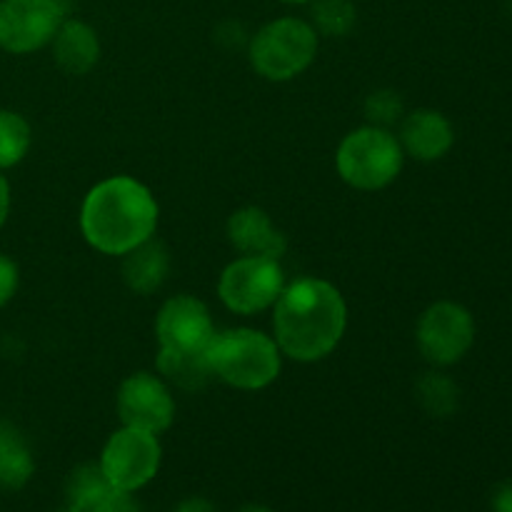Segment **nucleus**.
<instances>
[{"label": "nucleus", "instance_id": "1", "mask_svg": "<svg viewBox=\"0 0 512 512\" xmlns=\"http://www.w3.org/2000/svg\"><path fill=\"white\" fill-rule=\"evenodd\" d=\"M348 303L330 280L300 278L285 285L273 305V338L283 358L318 363L343 340Z\"/></svg>", "mask_w": 512, "mask_h": 512}, {"label": "nucleus", "instance_id": "2", "mask_svg": "<svg viewBox=\"0 0 512 512\" xmlns=\"http://www.w3.org/2000/svg\"><path fill=\"white\" fill-rule=\"evenodd\" d=\"M160 205L153 190L133 175H110L85 193L80 205V233L103 255L123 258L155 238Z\"/></svg>", "mask_w": 512, "mask_h": 512}, {"label": "nucleus", "instance_id": "3", "mask_svg": "<svg viewBox=\"0 0 512 512\" xmlns=\"http://www.w3.org/2000/svg\"><path fill=\"white\" fill-rule=\"evenodd\" d=\"M210 375L245 393L265 390L283 370V353L273 335L255 328H230L215 333L208 348Z\"/></svg>", "mask_w": 512, "mask_h": 512}, {"label": "nucleus", "instance_id": "4", "mask_svg": "<svg viewBox=\"0 0 512 512\" xmlns=\"http://www.w3.org/2000/svg\"><path fill=\"white\" fill-rule=\"evenodd\" d=\"M320 35L313 23L295 15H283L255 30L248 43V60L260 78L288 83L315 63Z\"/></svg>", "mask_w": 512, "mask_h": 512}, {"label": "nucleus", "instance_id": "5", "mask_svg": "<svg viewBox=\"0 0 512 512\" xmlns=\"http://www.w3.org/2000/svg\"><path fill=\"white\" fill-rule=\"evenodd\" d=\"M405 153L398 135L390 128L363 125L340 140L335 153V170L350 188L375 193L398 180Z\"/></svg>", "mask_w": 512, "mask_h": 512}, {"label": "nucleus", "instance_id": "6", "mask_svg": "<svg viewBox=\"0 0 512 512\" xmlns=\"http://www.w3.org/2000/svg\"><path fill=\"white\" fill-rule=\"evenodd\" d=\"M285 270L280 260L263 255H240L230 260L218 278V298L230 313L250 315L273 310L285 290Z\"/></svg>", "mask_w": 512, "mask_h": 512}, {"label": "nucleus", "instance_id": "7", "mask_svg": "<svg viewBox=\"0 0 512 512\" xmlns=\"http://www.w3.org/2000/svg\"><path fill=\"white\" fill-rule=\"evenodd\" d=\"M163 465V445L158 435L123 425L105 440L98 468L105 483L135 495L153 483Z\"/></svg>", "mask_w": 512, "mask_h": 512}, {"label": "nucleus", "instance_id": "8", "mask_svg": "<svg viewBox=\"0 0 512 512\" xmlns=\"http://www.w3.org/2000/svg\"><path fill=\"white\" fill-rule=\"evenodd\" d=\"M420 355L435 368H450L470 353L475 343V318L455 300H438L415 325Z\"/></svg>", "mask_w": 512, "mask_h": 512}, {"label": "nucleus", "instance_id": "9", "mask_svg": "<svg viewBox=\"0 0 512 512\" xmlns=\"http://www.w3.org/2000/svg\"><path fill=\"white\" fill-rule=\"evenodd\" d=\"M68 18L65 0H0V50L30 55L48 48Z\"/></svg>", "mask_w": 512, "mask_h": 512}, {"label": "nucleus", "instance_id": "10", "mask_svg": "<svg viewBox=\"0 0 512 512\" xmlns=\"http://www.w3.org/2000/svg\"><path fill=\"white\" fill-rule=\"evenodd\" d=\"M155 338L160 350L183 355H208L215 323L208 305L195 295H173L155 315Z\"/></svg>", "mask_w": 512, "mask_h": 512}, {"label": "nucleus", "instance_id": "11", "mask_svg": "<svg viewBox=\"0 0 512 512\" xmlns=\"http://www.w3.org/2000/svg\"><path fill=\"white\" fill-rule=\"evenodd\" d=\"M115 410L123 425L153 435L165 433L175 420V400L170 385L160 375L145 373V370L128 375L120 383Z\"/></svg>", "mask_w": 512, "mask_h": 512}, {"label": "nucleus", "instance_id": "12", "mask_svg": "<svg viewBox=\"0 0 512 512\" xmlns=\"http://www.w3.org/2000/svg\"><path fill=\"white\" fill-rule=\"evenodd\" d=\"M398 140L405 155L420 163H435L453 150L455 128L440 110L420 108L403 115Z\"/></svg>", "mask_w": 512, "mask_h": 512}, {"label": "nucleus", "instance_id": "13", "mask_svg": "<svg viewBox=\"0 0 512 512\" xmlns=\"http://www.w3.org/2000/svg\"><path fill=\"white\" fill-rule=\"evenodd\" d=\"M225 233H228L230 245L240 255H263V258L280 260L288 250V238L283 235V230L275 228L270 215L255 205L235 210L228 218Z\"/></svg>", "mask_w": 512, "mask_h": 512}, {"label": "nucleus", "instance_id": "14", "mask_svg": "<svg viewBox=\"0 0 512 512\" xmlns=\"http://www.w3.org/2000/svg\"><path fill=\"white\" fill-rule=\"evenodd\" d=\"M50 50H53L55 65L68 75H88L98 65L100 53H103L98 30L85 20L70 18V15L55 33Z\"/></svg>", "mask_w": 512, "mask_h": 512}, {"label": "nucleus", "instance_id": "15", "mask_svg": "<svg viewBox=\"0 0 512 512\" xmlns=\"http://www.w3.org/2000/svg\"><path fill=\"white\" fill-rule=\"evenodd\" d=\"M170 273V255L163 243L150 238L123 255V280L138 295H153Z\"/></svg>", "mask_w": 512, "mask_h": 512}, {"label": "nucleus", "instance_id": "16", "mask_svg": "<svg viewBox=\"0 0 512 512\" xmlns=\"http://www.w3.org/2000/svg\"><path fill=\"white\" fill-rule=\"evenodd\" d=\"M35 475V458L23 435L0 420V488L23 490Z\"/></svg>", "mask_w": 512, "mask_h": 512}, {"label": "nucleus", "instance_id": "17", "mask_svg": "<svg viewBox=\"0 0 512 512\" xmlns=\"http://www.w3.org/2000/svg\"><path fill=\"white\" fill-rule=\"evenodd\" d=\"M155 368H158V375L165 383H173L183 390L203 388L210 378L208 355H183L158 350Z\"/></svg>", "mask_w": 512, "mask_h": 512}, {"label": "nucleus", "instance_id": "18", "mask_svg": "<svg viewBox=\"0 0 512 512\" xmlns=\"http://www.w3.org/2000/svg\"><path fill=\"white\" fill-rule=\"evenodd\" d=\"M33 145V128L15 110H0V170L23 163Z\"/></svg>", "mask_w": 512, "mask_h": 512}, {"label": "nucleus", "instance_id": "19", "mask_svg": "<svg viewBox=\"0 0 512 512\" xmlns=\"http://www.w3.org/2000/svg\"><path fill=\"white\" fill-rule=\"evenodd\" d=\"M65 512H138V503L130 493H123L103 480L93 488L68 495Z\"/></svg>", "mask_w": 512, "mask_h": 512}, {"label": "nucleus", "instance_id": "20", "mask_svg": "<svg viewBox=\"0 0 512 512\" xmlns=\"http://www.w3.org/2000/svg\"><path fill=\"white\" fill-rule=\"evenodd\" d=\"M310 23L318 35L343 38L358 23V8L353 0H313L310 3Z\"/></svg>", "mask_w": 512, "mask_h": 512}, {"label": "nucleus", "instance_id": "21", "mask_svg": "<svg viewBox=\"0 0 512 512\" xmlns=\"http://www.w3.org/2000/svg\"><path fill=\"white\" fill-rule=\"evenodd\" d=\"M458 385L443 373H428L418 383V398L435 418H448L458 408Z\"/></svg>", "mask_w": 512, "mask_h": 512}, {"label": "nucleus", "instance_id": "22", "mask_svg": "<svg viewBox=\"0 0 512 512\" xmlns=\"http://www.w3.org/2000/svg\"><path fill=\"white\" fill-rule=\"evenodd\" d=\"M405 115V105L395 90H375L365 100V118L370 125L378 128H390L393 123H400Z\"/></svg>", "mask_w": 512, "mask_h": 512}, {"label": "nucleus", "instance_id": "23", "mask_svg": "<svg viewBox=\"0 0 512 512\" xmlns=\"http://www.w3.org/2000/svg\"><path fill=\"white\" fill-rule=\"evenodd\" d=\"M18 285H20L18 263H15L10 255L0 253V308H5V305L15 298Z\"/></svg>", "mask_w": 512, "mask_h": 512}, {"label": "nucleus", "instance_id": "24", "mask_svg": "<svg viewBox=\"0 0 512 512\" xmlns=\"http://www.w3.org/2000/svg\"><path fill=\"white\" fill-rule=\"evenodd\" d=\"M170 512H218L215 505L210 503L208 498H200V495H193V498H185L180 500Z\"/></svg>", "mask_w": 512, "mask_h": 512}, {"label": "nucleus", "instance_id": "25", "mask_svg": "<svg viewBox=\"0 0 512 512\" xmlns=\"http://www.w3.org/2000/svg\"><path fill=\"white\" fill-rule=\"evenodd\" d=\"M493 512H512V480L500 483L493 493Z\"/></svg>", "mask_w": 512, "mask_h": 512}, {"label": "nucleus", "instance_id": "26", "mask_svg": "<svg viewBox=\"0 0 512 512\" xmlns=\"http://www.w3.org/2000/svg\"><path fill=\"white\" fill-rule=\"evenodd\" d=\"M10 203H13V195H10V183H8V178L3 175V170H0V228L8 223Z\"/></svg>", "mask_w": 512, "mask_h": 512}, {"label": "nucleus", "instance_id": "27", "mask_svg": "<svg viewBox=\"0 0 512 512\" xmlns=\"http://www.w3.org/2000/svg\"><path fill=\"white\" fill-rule=\"evenodd\" d=\"M235 512H275V510L268 508V505H255V503H250V505H243V508L235 510Z\"/></svg>", "mask_w": 512, "mask_h": 512}, {"label": "nucleus", "instance_id": "28", "mask_svg": "<svg viewBox=\"0 0 512 512\" xmlns=\"http://www.w3.org/2000/svg\"><path fill=\"white\" fill-rule=\"evenodd\" d=\"M278 3H285V5H310L313 0H278Z\"/></svg>", "mask_w": 512, "mask_h": 512}]
</instances>
